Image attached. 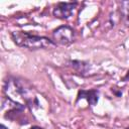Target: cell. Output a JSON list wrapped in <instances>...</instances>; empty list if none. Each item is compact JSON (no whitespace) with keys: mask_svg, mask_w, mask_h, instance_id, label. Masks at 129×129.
Wrapping results in <instances>:
<instances>
[{"mask_svg":"<svg viewBox=\"0 0 129 129\" xmlns=\"http://www.w3.org/2000/svg\"><path fill=\"white\" fill-rule=\"evenodd\" d=\"M12 40L20 47H26L29 49H41L54 47L55 42L45 36L31 34L24 31H14L11 33Z\"/></svg>","mask_w":129,"mask_h":129,"instance_id":"1","label":"cell"},{"mask_svg":"<svg viewBox=\"0 0 129 129\" xmlns=\"http://www.w3.org/2000/svg\"><path fill=\"white\" fill-rule=\"evenodd\" d=\"M52 36L55 44L58 43L60 45H68L75 39V30L69 25H60L53 30Z\"/></svg>","mask_w":129,"mask_h":129,"instance_id":"2","label":"cell"},{"mask_svg":"<svg viewBox=\"0 0 129 129\" xmlns=\"http://www.w3.org/2000/svg\"><path fill=\"white\" fill-rule=\"evenodd\" d=\"M77 2H58L53 8L52 14L54 17L59 19H68L72 16Z\"/></svg>","mask_w":129,"mask_h":129,"instance_id":"3","label":"cell"},{"mask_svg":"<svg viewBox=\"0 0 129 129\" xmlns=\"http://www.w3.org/2000/svg\"><path fill=\"white\" fill-rule=\"evenodd\" d=\"M80 99H86L91 106H95L99 100V92L95 89L92 90H80L78 92L77 102Z\"/></svg>","mask_w":129,"mask_h":129,"instance_id":"4","label":"cell"},{"mask_svg":"<svg viewBox=\"0 0 129 129\" xmlns=\"http://www.w3.org/2000/svg\"><path fill=\"white\" fill-rule=\"evenodd\" d=\"M120 11H121V14L123 16V19H124L126 25L129 26V1L121 2Z\"/></svg>","mask_w":129,"mask_h":129,"instance_id":"5","label":"cell"},{"mask_svg":"<svg viewBox=\"0 0 129 129\" xmlns=\"http://www.w3.org/2000/svg\"><path fill=\"white\" fill-rule=\"evenodd\" d=\"M70 63L74 69H76L77 71H79L81 73H86L89 68V64L87 62L81 61V60H71Z\"/></svg>","mask_w":129,"mask_h":129,"instance_id":"6","label":"cell"},{"mask_svg":"<svg viewBox=\"0 0 129 129\" xmlns=\"http://www.w3.org/2000/svg\"><path fill=\"white\" fill-rule=\"evenodd\" d=\"M129 79V71H128V73H127V75L124 77V79H123V81H127Z\"/></svg>","mask_w":129,"mask_h":129,"instance_id":"7","label":"cell"},{"mask_svg":"<svg viewBox=\"0 0 129 129\" xmlns=\"http://www.w3.org/2000/svg\"><path fill=\"white\" fill-rule=\"evenodd\" d=\"M29 129H43V128H41V127H38V126H32V127H30Z\"/></svg>","mask_w":129,"mask_h":129,"instance_id":"8","label":"cell"},{"mask_svg":"<svg viewBox=\"0 0 129 129\" xmlns=\"http://www.w3.org/2000/svg\"><path fill=\"white\" fill-rule=\"evenodd\" d=\"M1 129H7V128H6L4 125H1Z\"/></svg>","mask_w":129,"mask_h":129,"instance_id":"9","label":"cell"},{"mask_svg":"<svg viewBox=\"0 0 129 129\" xmlns=\"http://www.w3.org/2000/svg\"><path fill=\"white\" fill-rule=\"evenodd\" d=\"M125 129H129V127H127V128H125Z\"/></svg>","mask_w":129,"mask_h":129,"instance_id":"10","label":"cell"}]
</instances>
